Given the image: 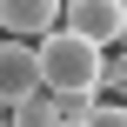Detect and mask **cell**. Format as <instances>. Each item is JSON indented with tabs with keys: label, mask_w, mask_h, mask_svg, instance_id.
Here are the masks:
<instances>
[{
	"label": "cell",
	"mask_w": 127,
	"mask_h": 127,
	"mask_svg": "<svg viewBox=\"0 0 127 127\" xmlns=\"http://www.w3.org/2000/svg\"><path fill=\"white\" fill-rule=\"evenodd\" d=\"M100 67H107V47H94L74 27H54L40 40V87L47 94H100Z\"/></svg>",
	"instance_id": "1"
},
{
	"label": "cell",
	"mask_w": 127,
	"mask_h": 127,
	"mask_svg": "<svg viewBox=\"0 0 127 127\" xmlns=\"http://www.w3.org/2000/svg\"><path fill=\"white\" fill-rule=\"evenodd\" d=\"M27 94H40V47L0 40V107H20Z\"/></svg>",
	"instance_id": "2"
},
{
	"label": "cell",
	"mask_w": 127,
	"mask_h": 127,
	"mask_svg": "<svg viewBox=\"0 0 127 127\" xmlns=\"http://www.w3.org/2000/svg\"><path fill=\"white\" fill-rule=\"evenodd\" d=\"M60 27L87 33L94 47H121V27H127V0H67Z\"/></svg>",
	"instance_id": "3"
},
{
	"label": "cell",
	"mask_w": 127,
	"mask_h": 127,
	"mask_svg": "<svg viewBox=\"0 0 127 127\" xmlns=\"http://www.w3.org/2000/svg\"><path fill=\"white\" fill-rule=\"evenodd\" d=\"M60 13H67V0H0V27L13 40H47L60 27Z\"/></svg>",
	"instance_id": "4"
},
{
	"label": "cell",
	"mask_w": 127,
	"mask_h": 127,
	"mask_svg": "<svg viewBox=\"0 0 127 127\" xmlns=\"http://www.w3.org/2000/svg\"><path fill=\"white\" fill-rule=\"evenodd\" d=\"M7 121H13V127H60V94L40 87V94H27L20 107H7Z\"/></svg>",
	"instance_id": "5"
},
{
	"label": "cell",
	"mask_w": 127,
	"mask_h": 127,
	"mask_svg": "<svg viewBox=\"0 0 127 127\" xmlns=\"http://www.w3.org/2000/svg\"><path fill=\"white\" fill-rule=\"evenodd\" d=\"M100 94L127 100V47H114V54H107V67H100Z\"/></svg>",
	"instance_id": "6"
},
{
	"label": "cell",
	"mask_w": 127,
	"mask_h": 127,
	"mask_svg": "<svg viewBox=\"0 0 127 127\" xmlns=\"http://www.w3.org/2000/svg\"><path fill=\"white\" fill-rule=\"evenodd\" d=\"M87 127H127V100H114V107H94V121Z\"/></svg>",
	"instance_id": "7"
},
{
	"label": "cell",
	"mask_w": 127,
	"mask_h": 127,
	"mask_svg": "<svg viewBox=\"0 0 127 127\" xmlns=\"http://www.w3.org/2000/svg\"><path fill=\"white\" fill-rule=\"evenodd\" d=\"M0 127H13V121H7V114H0Z\"/></svg>",
	"instance_id": "8"
},
{
	"label": "cell",
	"mask_w": 127,
	"mask_h": 127,
	"mask_svg": "<svg viewBox=\"0 0 127 127\" xmlns=\"http://www.w3.org/2000/svg\"><path fill=\"white\" fill-rule=\"evenodd\" d=\"M121 47H127V27H121Z\"/></svg>",
	"instance_id": "9"
}]
</instances>
